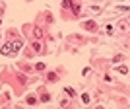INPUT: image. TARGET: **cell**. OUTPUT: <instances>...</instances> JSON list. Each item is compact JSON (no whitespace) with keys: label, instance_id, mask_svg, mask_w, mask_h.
<instances>
[{"label":"cell","instance_id":"obj_2","mask_svg":"<svg viewBox=\"0 0 130 109\" xmlns=\"http://www.w3.org/2000/svg\"><path fill=\"white\" fill-rule=\"evenodd\" d=\"M33 35H35L37 39H41V37H43V29H41V27H35V29H33Z\"/></svg>","mask_w":130,"mask_h":109},{"label":"cell","instance_id":"obj_9","mask_svg":"<svg viewBox=\"0 0 130 109\" xmlns=\"http://www.w3.org/2000/svg\"><path fill=\"white\" fill-rule=\"evenodd\" d=\"M33 51H35V53H41V45L35 43V45H33Z\"/></svg>","mask_w":130,"mask_h":109},{"label":"cell","instance_id":"obj_10","mask_svg":"<svg viewBox=\"0 0 130 109\" xmlns=\"http://www.w3.org/2000/svg\"><path fill=\"white\" fill-rule=\"evenodd\" d=\"M35 68H37V70H43V68H45V64H43V62H37V64H35Z\"/></svg>","mask_w":130,"mask_h":109},{"label":"cell","instance_id":"obj_4","mask_svg":"<svg viewBox=\"0 0 130 109\" xmlns=\"http://www.w3.org/2000/svg\"><path fill=\"white\" fill-rule=\"evenodd\" d=\"M64 92H66L68 95H70V97H74V95H76V92H74L72 88H64Z\"/></svg>","mask_w":130,"mask_h":109},{"label":"cell","instance_id":"obj_1","mask_svg":"<svg viewBox=\"0 0 130 109\" xmlns=\"http://www.w3.org/2000/svg\"><path fill=\"white\" fill-rule=\"evenodd\" d=\"M20 47H22L20 41H16V43H6L2 49H0V53H2V55H6V57H10V55H16V53L20 51Z\"/></svg>","mask_w":130,"mask_h":109},{"label":"cell","instance_id":"obj_6","mask_svg":"<svg viewBox=\"0 0 130 109\" xmlns=\"http://www.w3.org/2000/svg\"><path fill=\"white\" fill-rule=\"evenodd\" d=\"M47 78H49L51 82H54V80H56V74H54V72H49V74H47Z\"/></svg>","mask_w":130,"mask_h":109},{"label":"cell","instance_id":"obj_8","mask_svg":"<svg viewBox=\"0 0 130 109\" xmlns=\"http://www.w3.org/2000/svg\"><path fill=\"white\" fill-rule=\"evenodd\" d=\"M86 27L87 29H95V23L93 22H86Z\"/></svg>","mask_w":130,"mask_h":109},{"label":"cell","instance_id":"obj_3","mask_svg":"<svg viewBox=\"0 0 130 109\" xmlns=\"http://www.w3.org/2000/svg\"><path fill=\"white\" fill-rule=\"evenodd\" d=\"M116 70H118V72H120V74H128V66H116Z\"/></svg>","mask_w":130,"mask_h":109},{"label":"cell","instance_id":"obj_5","mask_svg":"<svg viewBox=\"0 0 130 109\" xmlns=\"http://www.w3.org/2000/svg\"><path fill=\"white\" fill-rule=\"evenodd\" d=\"M89 99H91L89 94H82V101H84V103H89Z\"/></svg>","mask_w":130,"mask_h":109},{"label":"cell","instance_id":"obj_11","mask_svg":"<svg viewBox=\"0 0 130 109\" xmlns=\"http://www.w3.org/2000/svg\"><path fill=\"white\" fill-rule=\"evenodd\" d=\"M35 101H37L35 97H27V103H29V105H33V103H35Z\"/></svg>","mask_w":130,"mask_h":109},{"label":"cell","instance_id":"obj_7","mask_svg":"<svg viewBox=\"0 0 130 109\" xmlns=\"http://www.w3.org/2000/svg\"><path fill=\"white\" fill-rule=\"evenodd\" d=\"M49 99H51L49 94H41V101H49Z\"/></svg>","mask_w":130,"mask_h":109}]
</instances>
